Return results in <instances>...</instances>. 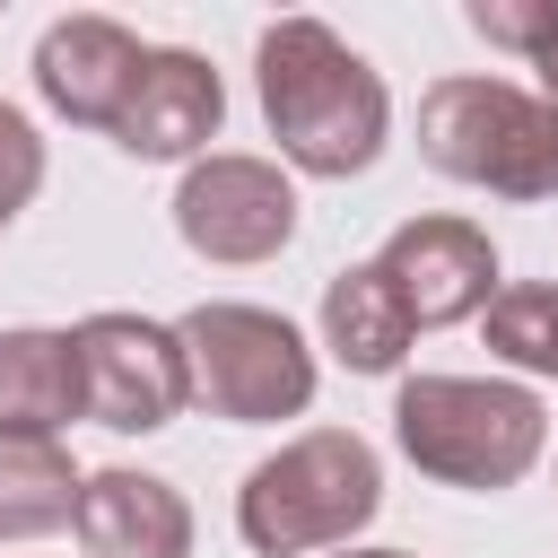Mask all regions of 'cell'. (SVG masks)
I'll use <instances>...</instances> for the list:
<instances>
[{
	"instance_id": "cell-1",
	"label": "cell",
	"mask_w": 558,
	"mask_h": 558,
	"mask_svg": "<svg viewBox=\"0 0 558 558\" xmlns=\"http://www.w3.org/2000/svg\"><path fill=\"white\" fill-rule=\"evenodd\" d=\"M253 87H262V122H270V140L296 174H366L384 157V122H392L384 78L323 17L262 26Z\"/></svg>"
},
{
	"instance_id": "cell-2",
	"label": "cell",
	"mask_w": 558,
	"mask_h": 558,
	"mask_svg": "<svg viewBox=\"0 0 558 558\" xmlns=\"http://www.w3.org/2000/svg\"><path fill=\"white\" fill-rule=\"evenodd\" d=\"M384 506V462L357 427H305L270 462L244 471L235 488V532L262 558H305V549H349Z\"/></svg>"
},
{
	"instance_id": "cell-3",
	"label": "cell",
	"mask_w": 558,
	"mask_h": 558,
	"mask_svg": "<svg viewBox=\"0 0 558 558\" xmlns=\"http://www.w3.org/2000/svg\"><path fill=\"white\" fill-rule=\"evenodd\" d=\"M392 436L401 453L445 480V488H514L541 445H549V410L532 384H497V375H410L392 392Z\"/></svg>"
},
{
	"instance_id": "cell-4",
	"label": "cell",
	"mask_w": 558,
	"mask_h": 558,
	"mask_svg": "<svg viewBox=\"0 0 558 558\" xmlns=\"http://www.w3.org/2000/svg\"><path fill=\"white\" fill-rule=\"evenodd\" d=\"M418 157L497 201H558V105L514 78H436L418 96Z\"/></svg>"
},
{
	"instance_id": "cell-5",
	"label": "cell",
	"mask_w": 558,
	"mask_h": 558,
	"mask_svg": "<svg viewBox=\"0 0 558 558\" xmlns=\"http://www.w3.org/2000/svg\"><path fill=\"white\" fill-rule=\"evenodd\" d=\"M174 340H183L192 401L218 410V418H235V427H270V418H296L314 401V349L270 305L209 296V305H192L174 323Z\"/></svg>"
},
{
	"instance_id": "cell-6",
	"label": "cell",
	"mask_w": 558,
	"mask_h": 558,
	"mask_svg": "<svg viewBox=\"0 0 558 558\" xmlns=\"http://www.w3.org/2000/svg\"><path fill=\"white\" fill-rule=\"evenodd\" d=\"M70 349H78V410L113 436H148L192 401L183 340L148 314H87Z\"/></svg>"
},
{
	"instance_id": "cell-7",
	"label": "cell",
	"mask_w": 558,
	"mask_h": 558,
	"mask_svg": "<svg viewBox=\"0 0 558 558\" xmlns=\"http://www.w3.org/2000/svg\"><path fill=\"white\" fill-rule=\"evenodd\" d=\"M174 227L201 262H270L288 235H296V183L270 166V157H244V148H209L183 166V192H174Z\"/></svg>"
},
{
	"instance_id": "cell-8",
	"label": "cell",
	"mask_w": 558,
	"mask_h": 558,
	"mask_svg": "<svg viewBox=\"0 0 558 558\" xmlns=\"http://www.w3.org/2000/svg\"><path fill=\"white\" fill-rule=\"evenodd\" d=\"M375 270L392 279L410 331L488 314V296H497V244H488L471 218H401V227L384 235Z\"/></svg>"
},
{
	"instance_id": "cell-9",
	"label": "cell",
	"mask_w": 558,
	"mask_h": 558,
	"mask_svg": "<svg viewBox=\"0 0 558 558\" xmlns=\"http://www.w3.org/2000/svg\"><path fill=\"white\" fill-rule=\"evenodd\" d=\"M218 122H227V87L183 44H148L122 105H113V140L131 157H201L218 140Z\"/></svg>"
},
{
	"instance_id": "cell-10",
	"label": "cell",
	"mask_w": 558,
	"mask_h": 558,
	"mask_svg": "<svg viewBox=\"0 0 558 558\" xmlns=\"http://www.w3.org/2000/svg\"><path fill=\"white\" fill-rule=\"evenodd\" d=\"M140 52H148V44H140L122 17L78 9V17H52V26H44V44H35V87H44V105H52L61 122L113 131V105H122Z\"/></svg>"
},
{
	"instance_id": "cell-11",
	"label": "cell",
	"mask_w": 558,
	"mask_h": 558,
	"mask_svg": "<svg viewBox=\"0 0 558 558\" xmlns=\"http://www.w3.org/2000/svg\"><path fill=\"white\" fill-rule=\"evenodd\" d=\"M70 523L87 558H192V506L157 471H87Z\"/></svg>"
},
{
	"instance_id": "cell-12",
	"label": "cell",
	"mask_w": 558,
	"mask_h": 558,
	"mask_svg": "<svg viewBox=\"0 0 558 558\" xmlns=\"http://www.w3.org/2000/svg\"><path fill=\"white\" fill-rule=\"evenodd\" d=\"M78 410L70 331H0V436H61Z\"/></svg>"
},
{
	"instance_id": "cell-13",
	"label": "cell",
	"mask_w": 558,
	"mask_h": 558,
	"mask_svg": "<svg viewBox=\"0 0 558 558\" xmlns=\"http://www.w3.org/2000/svg\"><path fill=\"white\" fill-rule=\"evenodd\" d=\"M323 349L349 366V375H392L401 349H410V314L392 296V279L375 262H349L331 288H323Z\"/></svg>"
},
{
	"instance_id": "cell-14",
	"label": "cell",
	"mask_w": 558,
	"mask_h": 558,
	"mask_svg": "<svg viewBox=\"0 0 558 558\" xmlns=\"http://www.w3.org/2000/svg\"><path fill=\"white\" fill-rule=\"evenodd\" d=\"M78 514V462L61 436H0V541H35Z\"/></svg>"
},
{
	"instance_id": "cell-15",
	"label": "cell",
	"mask_w": 558,
	"mask_h": 558,
	"mask_svg": "<svg viewBox=\"0 0 558 558\" xmlns=\"http://www.w3.org/2000/svg\"><path fill=\"white\" fill-rule=\"evenodd\" d=\"M480 323H488V349L506 366L558 384V288H497Z\"/></svg>"
},
{
	"instance_id": "cell-16",
	"label": "cell",
	"mask_w": 558,
	"mask_h": 558,
	"mask_svg": "<svg viewBox=\"0 0 558 558\" xmlns=\"http://www.w3.org/2000/svg\"><path fill=\"white\" fill-rule=\"evenodd\" d=\"M35 192H44V140H35V122H26L17 105H0V227H9Z\"/></svg>"
},
{
	"instance_id": "cell-17",
	"label": "cell",
	"mask_w": 558,
	"mask_h": 558,
	"mask_svg": "<svg viewBox=\"0 0 558 558\" xmlns=\"http://www.w3.org/2000/svg\"><path fill=\"white\" fill-rule=\"evenodd\" d=\"M549 17H558V0H471V26L488 35V44H506V52H541V35H549Z\"/></svg>"
},
{
	"instance_id": "cell-18",
	"label": "cell",
	"mask_w": 558,
	"mask_h": 558,
	"mask_svg": "<svg viewBox=\"0 0 558 558\" xmlns=\"http://www.w3.org/2000/svg\"><path fill=\"white\" fill-rule=\"evenodd\" d=\"M532 70H541V96L558 105V17H549V35H541V52H532Z\"/></svg>"
},
{
	"instance_id": "cell-19",
	"label": "cell",
	"mask_w": 558,
	"mask_h": 558,
	"mask_svg": "<svg viewBox=\"0 0 558 558\" xmlns=\"http://www.w3.org/2000/svg\"><path fill=\"white\" fill-rule=\"evenodd\" d=\"M340 558H410V549H340Z\"/></svg>"
}]
</instances>
